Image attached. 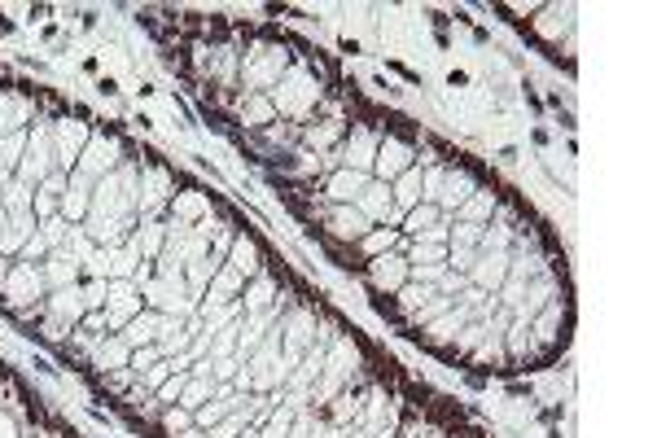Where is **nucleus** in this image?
<instances>
[{
	"instance_id": "obj_12",
	"label": "nucleus",
	"mask_w": 657,
	"mask_h": 438,
	"mask_svg": "<svg viewBox=\"0 0 657 438\" xmlns=\"http://www.w3.org/2000/svg\"><path fill=\"white\" fill-rule=\"evenodd\" d=\"M4 223H9V216H4V211H0V232H4Z\"/></svg>"
},
{
	"instance_id": "obj_9",
	"label": "nucleus",
	"mask_w": 657,
	"mask_h": 438,
	"mask_svg": "<svg viewBox=\"0 0 657 438\" xmlns=\"http://www.w3.org/2000/svg\"><path fill=\"white\" fill-rule=\"evenodd\" d=\"M268 115H272V101H255V106L246 110V119H250V123H263Z\"/></svg>"
},
{
	"instance_id": "obj_3",
	"label": "nucleus",
	"mask_w": 657,
	"mask_h": 438,
	"mask_svg": "<svg viewBox=\"0 0 657 438\" xmlns=\"http://www.w3.org/2000/svg\"><path fill=\"white\" fill-rule=\"evenodd\" d=\"M92 137H88V128L83 123H58L53 128V158L62 162V167H71V162H79V153H83V146H88Z\"/></svg>"
},
{
	"instance_id": "obj_6",
	"label": "nucleus",
	"mask_w": 657,
	"mask_h": 438,
	"mask_svg": "<svg viewBox=\"0 0 657 438\" xmlns=\"http://www.w3.org/2000/svg\"><path fill=\"white\" fill-rule=\"evenodd\" d=\"M27 101L22 97H0V137H13L22 123H27Z\"/></svg>"
},
{
	"instance_id": "obj_5",
	"label": "nucleus",
	"mask_w": 657,
	"mask_h": 438,
	"mask_svg": "<svg viewBox=\"0 0 657 438\" xmlns=\"http://www.w3.org/2000/svg\"><path fill=\"white\" fill-rule=\"evenodd\" d=\"M281 67H286V53H277V49H263L250 67H246V79L255 83V88H268V83H277L281 79Z\"/></svg>"
},
{
	"instance_id": "obj_4",
	"label": "nucleus",
	"mask_w": 657,
	"mask_h": 438,
	"mask_svg": "<svg viewBox=\"0 0 657 438\" xmlns=\"http://www.w3.org/2000/svg\"><path fill=\"white\" fill-rule=\"evenodd\" d=\"M4 293L13 298V302H27V298H40L44 293V277L31 268V263H22V268H13L9 277H4Z\"/></svg>"
},
{
	"instance_id": "obj_1",
	"label": "nucleus",
	"mask_w": 657,
	"mask_h": 438,
	"mask_svg": "<svg viewBox=\"0 0 657 438\" xmlns=\"http://www.w3.org/2000/svg\"><path fill=\"white\" fill-rule=\"evenodd\" d=\"M119 158H123V149L119 141H110V137H92L83 153H79V162H74V176H83V180H106L115 167H119Z\"/></svg>"
},
{
	"instance_id": "obj_10",
	"label": "nucleus",
	"mask_w": 657,
	"mask_h": 438,
	"mask_svg": "<svg viewBox=\"0 0 657 438\" xmlns=\"http://www.w3.org/2000/svg\"><path fill=\"white\" fill-rule=\"evenodd\" d=\"M167 426L171 430H189V412H167Z\"/></svg>"
},
{
	"instance_id": "obj_8",
	"label": "nucleus",
	"mask_w": 657,
	"mask_h": 438,
	"mask_svg": "<svg viewBox=\"0 0 657 438\" xmlns=\"http://www.w3.org/2000/svg\"><path fill=\"white\" fill-rule=\"evenodd\" d=\"M202 211H207V202H202L198 193H180V198H176V219H180V223H189V219H198V216H202Z\"/></svg>"
},
{
	"instance_id": "obj_2",
	"label": "nucleus",
	"mask_w": 657,
	"mask_h": 438,
	"mask_svg": "<svg viewBox=\"0 0 657 438\" xmlns=\"http://www.w3.org/2000/svg\"><path fill=\"white\" fill-rule=\"evenodd\" d=\"M311 97H316V83L298 71V74H290L281 88H277V97H272V110L298 115V110H307V106H311Z\"/></svg>"
},
{
	"instance_id": "obj_7",
	"label": "nucleus",
	"mask_w": 657,
	"mask_h": 438,
	"mask_svg": "<svg viewBox=\"0 0 657 438\" xmlns=\"http://www.w3.org/2000/svg\"><path fill=\"white\" fill-rule=\"evenodd\" d=\"M255 259H259V255H255V246H250V241L241 237V241L232 246V263H228V268H232L237 277H246V272H255V268H259Z\"/></svg>"
},
{
	"instance_id": "obj_11",
	"label": "nucleus",
	"mask_w": 657,
	"mask_h": 438,
	"mask_svg": "<svg viewBox=\"0 0 657 438\" xmlns=\"http://www.w3.org/2000/svg\"><path fill=\"white\" fill-rule=\"evenodd\" d=\"M0 438H13V426H9L4 417H0Z\"/></svg>"
}]
</instances>
